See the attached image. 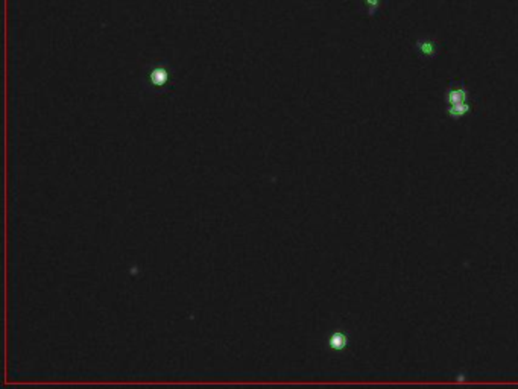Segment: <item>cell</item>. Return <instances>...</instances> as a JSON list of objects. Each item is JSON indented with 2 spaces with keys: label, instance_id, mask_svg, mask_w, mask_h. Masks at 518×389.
Returning <instances> with one entry per match:
<instances>
[{
  "label": "cell",
  "instance_id": "6da1fadb",
  "mask_svg": "<svg viewBox=\"0 0 518 389\" xmlns=\"http://www.w3.org/2000/svg\"><path fill=\"white\" fill-rule=\"evenodd\" d=\"M167 76H169V70L167 69L160 67V66L154 67L152 71H151V75H149V84H152L151 87H155V89L165 87V84L167 81Z\"/></svg>",
  "mask_w": 518,
  "mask_h": 389
},
{
  "label": "cell",
  "instance_id": "8992f818",
  "mask_svg": "<svg viewBox=\"0 0 518 389\" xmlns=\"http://www.w3.org/2000/svg\"><path fill=\"white\" fill-rule=\"evenodd\" d=\"M366 3H368L369 9L374 11V9L377 8V5H378V0H366Z\"/></svg>",
  "mask_w": 518,
  "mask_h": 389
},
{
  "label": "cell",
  "instance_id": "3957f363",
  "mask_svg": "<svg viewBox=\"0 0 518 389\" xmlns=\"http://www.w3.org/2000/svg\"><path fill=\"white\" fill-rule=\"evenodd\" d=\"M467 102V93L464 89H453L448 93V104L450 105H456V104H462Z\"/></svg>",
  "mask_w": 518,
  "mask_h": 389
},
{
  "label": "cell",
  "instance_id": "5b68a950",
  "mask_svg": "<svg viewBox=\"0 0 518 389\" xmlns=\"http://www.w3.org/2000/svg\"><path fill=\"white\" fill-rule=\"evenodd\" d=\"M420 50H421L424 55H433V53H435V45H433L432 41L420 43Z\"/></svg>",
  "mask_w": 518,
  "mask_h": 389
},
{
  "label": "cell",
  "instance_id": "7a4b0ae2",
  "mask_svg": "<svg viewBox=\"0 0 518 389\" xmlns=\"http://www.w3.org/2000/svg\"><path fill=\"white\" fill-rule=\"evenodd\" d=\"M348 345V336L344 335V333H334L331 338H330V347L333 350H344L345 347Z\"/></svg>",
  "mask_w": 518,
  "mask_h": 389
},
{
  "label": "cell",
  "instance_id": "277c9868",
  "mask_svg": "<svg viewBox=\"0 0 518 389\" xmlns=\"http://www.w3.org/2000/svg\"><path fill=\"white\" fill-rule=\"evenodd\" d=\"M468 111H470V105H468L467 102H462V104L450 105L448 114H450L453 119H461L462 116H465Z\"/></svg>",
  "mask_w": 518,
  "mask_h": 389
}]
</instances>
